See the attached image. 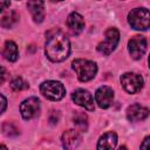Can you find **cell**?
Here are the masks:
<instances>
[{"instance_id":"7402d4cb","label":"cell","mask_w":150,"mask_h":150,"mask_svg":"<svg viewBox=\"0 0 150 150\" xmlns=\"http://www.w3.org/2000/svg\"><path fill=\"white\" fill-rule=\"evenodd\" d=\"M1 2V12H5V9L9 6V0H0Z\"/></svg>"},{"instance_id":"8fae6325","label":"cell","mask_w":150,"mask_h":150,"mask_svg":"<svg viewBox=\"0 0 150 150\" xmlns=\"http://www.w3.org/2000/svg\"><path fill=\"white\" fill-rule=\"evenodd\" d=\"M149 115V110L138 104V103H135V104H131L130 107H128L127 109V117L129 121L131 122H137V121H142L144 118H146Z\"/></svg>"},{"instance_id":"7a4b0ae2","label":"cell","mask_w":150,"mask_h":150,"mask_svg":"<svg viewBox=\"0 0 150 150\" xmlns=\"http://www.w3.org/2000/svg\"><path fill=\"white\" fill-rule=\"evenodd\" d=\"M73 69L75 70L77 79L82 82H87L91 79L97 73V66L95 62L84 60V59H76L73 61Z\"/></svg>"},{"instance_id":"2e32d148","label":"cell","mask_w":150,"mask_h":150,"mask_svg":"<svg viewBox=\"0 0 150 150\" xmlns=\"http://www.w3.org/2000/svg\"><path fill=\"white\" fill-rule=\"evenodd\" d=\"M2 55L6 60L13 62L18 59V47L13 41H6L2 50Z\"/></svg>"},{"instance_id":"4fadbf2b","label":"cell","mask_w":150,"mask_h":150,"mask_svg":"<svg viewBox=\"0 0 150 150\" xmlns=\"http://www.w3.org/2000/svg\"><path fill=\"white\" fill-rule=\"evenodd\" d=\"M28 9L35 22H42L45 19V4L43 0H28Z\"/></svg>"},{"instance_id":"e0dca14e","label":"cell","mask_w":150,"mask_h":150,"mask_svg":"<svg viewBox=\"0 0 150 150\" xmlns=\"http://www.w3.org/2000/svg\"><path fill=\"white\" fill-rule=\"evenodd\" d=\"M18 19H19V15L14 11H11L8 13H4L1 16V26L4 28H9L18 21Z\"/></svg>"},{"instance_id":"ac0fdd59","label":"cell","mask_w":150,"mask_h":150,"mask_svg":"<svg viewBox=\"0 0 150 150\" xmlns=\"http://www.w3.org/2000/svg\"><path fill=\"white\" fill-rule=\"evenodd\" d=\"M88 118H87V115L81 112V111H76L73 116V122L76 127H79L82 131L87 130V125H88Z\"/></svg>"},{"instance_id":"7c38bea8","label":"cell","mask_w":150,"mask_h":150,"mask_svg":"<svg viewBox=\"0 0 150 150\" xmlns=\"http://www.w3.org/2000/svg\"><path fill=\"white\" fill-rule=\"evenodd\" d=\"M61 141H62V144L66 149H74L81 143L82 137L77 130L70 129V130H67L62 134Z\"/></svg>"},{"instance_id":"30bf717a","label":"cell","mask_w":150,"mask_h":150,"mask_svg":"<svg viewBox=\"0 0 150 150\" xmlns=\"http://www.w3.org/2000/svg\"><path fill=\"white\" fill-rule=\"evenodd\" d=\"M71 98H73V101L76 104L86 108L87 110H94V108H95V105H94V98H93L91 94L88 90L76 89L75 91H73Z\"/></svg>"},{"instance_id":"3957f363","label":"cell","mask_w":150,"mask_h":150,"mask_svg":"<svg viewBox=\"0 0 150 150\" xmlns=\"http://www.w3.org/2000/svg\"><path fill=\"white\" fill-rule=\"evenodd\" d=\"M129 25L137 30H145L150 27V11L146 8H135L128 14Z\"/></svg>"},{"instance_id":"ba28073f","label":"cell","mask_w":150,"mask_h":150,"mask_svg":"<svg viewBox=\"0 0 150 150\" xmlns=\"http://www.w3.org/2000/svg\"><path fill=\"white\" fill-rule=\"evenodd\" d=\"M128 49H129V54L131 55V57L134 60L141 59L146 50L145 38L142 35H136V36L131 38L128 42Z\"/></svg>"},{"instance_id":"9c48e42d","label":"cell","mask_w":150,"mask_h":150,"mask_svg":"<svg viewBox=\"0 0 150 150\" xmlns=\"http://www.w3.org/2000/svg\"><path fill=\"white\" fill-rule=\"evenodd\" d=\"M95 101L98 104L100 108H108L111 105L112 101H114V91L110 87L108 86H102L100 87L96 93H95Z\"/></svg>"},{"instance_id":"6da1fadb","label":"cell","mask_w":150,"mask_h":150,"mask_svg":"<svg viewBox=\"0 0 150 150\" xmlns=\"http://www.w3.org/2000/svg\"><path fill=\"white\" fill-rule=\"evenodd\" d=\"M46 55L53 62H61L69 56L70 42L59 28H53L46 34Z\"/></svg>"},{"instance_id":"cb8c5ba5","label":"cell","mask_w":150,"mask_h":150,"mask_svg":"<svg viewBox=\"0 0 150 150\" xmlns=\"http://www.w3.org/2000/svg\"><path fill=\"white\" fill-rule=\"evenodd\" d=\"M149 67H150V55H149Z\"/></svg>"},{"instance_id":"d6986e66","label":"cell","mask_w":150,"mask_h":150,"mask_svg":"<svg viewBox=\"0 0 150 150\" xmlns=\"http://www.w3.org/2000/svg\"><path fill=\"white\" fill-rule=\"evenodd\" d=\"M11 88L15 91H19V90H23V89H27L28 88V84L27 82H25L21 77H15L11 81Z\"/></svg>"},{"instance_id":"5bb4252c","label":"cell","mask_w":150,"mask_h":150,"mask_svg":"<svg viewBox=\"0 0 150 150\" xmlns=\"http://www.w3.org/2000/svg\"><path fill=\"white\" fill-rule=\"evenodd\" d=\"M67 26L73 34H80L84 28V20L81 14L73 12L67 18Z\"/></svg>"},{"instance_id":"44dd1931","label":"cell","mask_w":150,"mask_h":150,"mask_svg":"<svg viewBox=\"0 0 150 150\" xmlns=\"http://www.w3.org/2000/svg\"><path fill=\"white\" fill-rule=\"evenodd\" d=\"M141 149H150V136L144 138L143 143L141 144Z\"/></svg>"},{"instance_id":"5b68a950","label":"cell","mask_w":150,"mask_h":150,"mask_svg":"<svg viewBox=\"0 0 150 150\" xmlns=\"http://www.w3.org/2000/svg\"><path fill=\"white\" fill-rule=\"evenodd\" d=\"M120 41V33L116 28H108L104 34V40L98 43L97 50L103 55H109Z\"/></svg>"},{"instance_id":"d4e9b609","label":"cell","mask_w":150,"mask_h":150,"mask_svg":"<svg viewBox=\"0 0 150 150\" xmlns=\"http://www.w3.org/2000/svg\"><path fill=\"white\" fill-rule=\"evenodd\" d=\"M52 1H62V0H52Z\"/></svg>"},{"instance_id":"ffe728a7","label":"cell","mask_w":150,"mask_h":150,"mask_svg":"<svg viewBox=\"0 0 150 150\" xmlns=\"http://www.w3.org/2000/svg\"><path fill=\"white\" fill-rule=\"evenodd\" d=\"M2 130H4V132H5L7 136H13V135H18V134H19L18 129H16L12 123H9V122H6V123L4 124Z\"/></svg>"},{"instance_id":"9a60e30c","label":"cell","mask_w":150,"mask_h":150,"mask_svg":"<svg viewBox=\"0 0 150 150\" xmlns=\"http://www.w3.org/2000/svg\"><path fill=\"white\" fill-rule=\"evenodd\" d=\"M117 143V135L112 131H109L104 134L98 143H97V149H114Z\"/></svg>"},{"instance_id":"603a6c76","label":"cell","mask_w":150,"mask_h":150,"mask_svg":"<svg viewBox=\"0 0 150 150\" xmlns=\"http://www.w3.org/2000/svg\"><path fill=\"white\" fill-rule=\"evenodd\" d=\"M1 102H2V109H1V112L5 111V108H6V98L4 95H1Z\"/></svg>"},{"instance_id":"52a82bcc","label":"cell","mask_w":150,"mask_h":150,"mask_svg":"<svg viewBox=\"0 0 150 150\" xmlns=\"http://www.w3.org/2000/svg\"><path fill=\"white\" fill-rule=\"evenodd\" d=\"M20 112L25 120L34 118L40 112V101L36 97H28L20 104Z\"/></svg>"},{"instance_id":"8992f818","label":"cell","mask_w":150,"mask_h":150,"mask_svg":"<svg viewBox=\"0 0 150 150\" xmlns=\"http://www.w3.org/2000/svg\"><path fill=\"white\" fill-rule=\"evenodd\" d=\"M121 83L125 91H128L129 94H135L143 87V79L138 74L125 73L121 76Z\"/></svg>"},{"instance_id":"277c9868","label":"cell","mask_w":150,"mask_h":150,"mask_svg":"<svg viewBox=\"0 0 150 150\" xmlns=\"http://www.w3.org/2000/svg\"><path fill=\"white\" fill-rule=\"evenodd\" d=\"M41 94L52 101H60L66 94V89L61 82L57 81H46L40 86Z\"/></svg>"}]
</instances>
